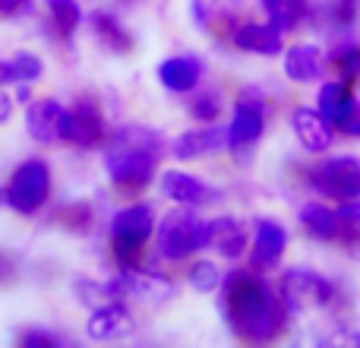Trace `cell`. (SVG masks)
Here are the masks:
<instances>
[{"instance_id":"obj_33","label":"cell","mask_w":360,"mask_h":348,"mask_svg":"<svg viewBox=\"0 0 360 348\" xmlns=\"http://www.w3.org/2000/svg\"><path fill=\"white\" fill-rule=\"evenodd\" d=\"M25 6H32V0H0V16H19Z\"/></svg>"},{"instance_id":"obj_34","label":"cell","mask_w":360,"mask_h":348,"mask_svg":"<svg viewBox=\"0 0 360 348\" xmlns=\"http://www.w3.org/2000/svg\"><path fill=\"white\" fill-rule=\"evenodd\" d=\"M22 345H57L54 336H48V333H25L22 336Z\"/></svg>"},{"instance_id":"obj_31","label":"cell","mask_w":360,"mask_h":348,"mask_svg":"<svg viewBox=\"0 0 360 348\" xmlns=\"http://www.w3.org/2000/svg\"><path fill=\"white\" fill-rule=\"evenodd\" d=\"M338 218H342V228L360 231V197L345 199V206L338 209Z\"/></svg>"},{"instance_id":"obj_16","label":"cell","mask_w":360,"mask_h":348,"mask_svg":"<svg viewBox=\"0 0 360 348\" xmlns=\"http://www.w3.org/2000/svg\"><path fill=\"white\" fill-rule=\"evenodd\" d=\"M158 80L168 92H193L202 80V61L193 54H180V57H168V61L158 67Z\"/></svg>"},{"instance_id":"obj_28","label":"cell","mask_w":360,"mask_h":348,"mask_svg":"<svg viewBox=\"0 0 360 348\" xmlns=\"http://www.w3.org/2000/svg\"><path fill=\"white\" fill-rule=\"evenodd\" d=\"M332 124L345 133V137H360V101L357 99H348L345 108L332 118Z\"/></svg>"},{"instance_id":"obj_24","label":"cell","mask_w":360,"mask_h":348,"mask_svg":"<svg viewBox=\"0 0 360 348\" xmlns=\"http://www.w3.org/2000/svg\"><path fill=\"white\" fill-rule=\"evenodd\" d=\"M48 6H51V13H54V29L60 32L63 38H70L82 19L79 4H76V0H48Z\"/></svg>"},{"instance_id":"obj_12","label":"cell","mask_w":360,"mask_h":348,"mask_svg":"<svg viewBox=\"0 0 360 348\" xmlns=\"http://www.w3.org/2000/svg\"><path fill=\"white\" fill-rule=\"evenodd\" d=\"M130 330H133L130 311H127L120 301H108V304L95 307L92 317H89V323H86L89 339H95V342H114V339H124V336H130Z\"/></svg>"},{"instance_id":"obj_4","label":"cell","mask_w":360,"mask_h":348,"mask_svg":"<svg viewBox=\"0 0 360 348\" xmlns=\"http://www.w3.org/2000/svg\"><path fill=\"white\" fill-rule=\"evenodd\" d=\"M155 231V212L152 206L136 203V206H127L114 216L111 222V244H114V260L120 263V269H130L136 266L139 254H143L146 241L152 237Z\"/></svg>"},{"instance_id":"obj_36","label":"cell","mask_w":360,"mask_h":348,"mask_svg":"<svg viewBox=\"0 0 360 348\" xmlns=\"http://www.w3.org/2000/svg\"><path fill=\"white\" fill-rule=\"evenodd\" d=\"M13 114V99L6 92H0V124H6Z\"/></svg>"},{"instance_id":"obj_1","label":"cell","mask_w":360,"mask_h":348,"mask_svg":"<svg viewBox=\"0 0 360 348\" xmlns=\"http://www.w3.org/2000/svg\"><path fill=\"white\" fill-rule=\"evenodd\" d=\"M224 307H228V323L234 326V333L250 342H269L285 330V301L272 292L266 279L253 273L237 269L228 275Z\"/></svg>"},{"instance_id":"obj_9","label":"cell","mask_w":360,"mask_h":348,"mask_svg":"<svg viewBox=\"0 0 360 348\" xmlns=\"http://www.w3.org/2000/svg\"><path fill=\"white\" fill-rule=\"evenodd\" d=\"M105 137V124H101V111L92 99H76V105L67 111V124H63V143L92 149Z\"/></svg>"},{"instance_id":"obj_32","label":"cell","mask_w":360,"mask_h":348,"mask_svg":"<svg viewBox=\"0 0 360 348\" xmlns=\"http://www.w3.org/2000/svg\"><path fill=\"white\" fill-rule=\"evenodd\" d=\"M357 16V0H335V19L338 23H351Z\"/></svg>"},{"instance_id":"obj_14","label":"cell","mask_w":360,"mask_h":348,"mask_svg":"<svg viewBox=\"0 0 360 348\" xmlns=\"http://www.w3.org/2000/svg\"><path fill=\"white\" fill-rule=\"evenodd\" d=\"M291 124H294V133H297L300 146L307 152H326L332 146V127H329V118L316 108H294L291 114Z\"/></svg>"},{"instance_id":"obj_29","label":"cell","mask_w":360,"mask_h":348,"mask_svg":"<svg viewBox=\"0 0 360 348\" xmlns=\"http://www.w3.org/2000/svg\"><path fill=\"white\" fill-rule=\"evenodd\" d=\"M190 282H193V288H196V292H212V288H218V282H221V269H218L215 263L202 260V263H196V266H193Z\"/></svg>"},{"instance_id":"obj_19","label":"cell","mask_w":360,"mask_h":348,"mask_svg":"<svg viewBox=\"0 0 360 348\" xmlns=\"http://www.w3.org/2000/svg\"><path fill=\"white\" fill-rule=\"evenodd\" d=\"M285 73L294 82H313L323 76V51L316 44H294L285 54Z\"/></svg>"},{"instance_id":"obj_6","label":"cell","mask_w":360,"mask_h":348,"mask_svg":"<svg viewBox=\"0 0 360 348\" xmlns=\"http://www.w3.org/2000/svg\"><path fill=\"white\" fill-rule=\"evenodd\" d=\"M307 184L316 193L332 199H354L360 197V162L354 156H338L329 159V162L316 165L310 174H307Z\"/></svg>"},{"instance_id":"obj_20","label":"cell","mask_w":360,"mask_h":348,"mask_svg":"<svg viewBox=\"0 0 360 348\" xmlns=\"http://www.w3.org/2000/svg\"><path fill=\"white\" fill-rule=\"evenodd\" d=\"M209 247H215L221 256H240L247 247V231L237 218L224 216V218H212L209 222Z\"/></svg>"},{"instance_id":"obj_21","label":"cell","mask_w":360,"mask_h":348,"mask_svg":"<svg viewBox=\"0 0 360 348\" xmlns=\"http://www.w3.org/2000/svg\"><path fill=\"white\" fill-rule=\"evenodd\" d=\"M300 225H304V231L310 237H316V241H335L345 231L338 212H332L329 206H323V203H307L304 209H300Z\"/></svg>"},{"instance_id":"obj_27","label":"cell","mask_w":360,"mask_h":348,"mask_svg":"<svg viewBox=\"0 0 360 348\" xmlns=\"http://www.w3.org/2000/svg\"><path fill=\"white\" fill-rule=\"evenodd\" d=\"M190 114L196 120H202V124L218 120V114H221V95L218 92H199L196 99H193V105H190Z\"/></svg>"},{"instance_id":"obj_39","label":"cell","mask_w":360,"mask_h":348,"mask_svg":"<svg viewBox=\"0 0 360 348\" xmlns=\"http://www.w3.org/2000/svg\"><path fill=\"white\" fill-rule=\"evenodd\" d=\"M6 82H13V73H10V61H0V89L6 86Z\"/></svg>"},{"instance_id":"obj_37","label":"cell","mask_w":360,"mask_h":348,"mask_svg":"<svg viewBox=\"0 0 360 348\" xmlns=\"http://www.w3.org/2000/svg\"><path fill=\"white\" fill-rule=\"evenodd\" d=\"M329 342H351V345H360V336L357 333H338V336H329Z\"/></svg>"},{"instance_id":"obj_35","label":"cell","mask_w":360,"mask_h":348,"mask_svg":"<svg viewBox=\"0 0 360 348\" xmlns=\"http://www.w3.org/2000/svg\"><path fill=\"white\" fill-rule=\"evenodd\" d=\"M193 16H196V25H199V29H205V23H209V13H205V4H202V0H193Z\"/></svg>"},{"instance_id":"obj_26","label":"cell","mask_w":360,"mask_h":348,"mask_svg":"<svg viewBox=\"0 0 360 348\" xmlns=\"http://www.w3.org/2000/svg\"><path fill=\"white\" fill-rule=\"evenodd\" d=\"M41 70H44L41 57L29 54V51H22V54H16L10 61V73H13L16 82H35L38 76H41Z\"/></svg>"},{"instance_id":"obj_13","label":"cell","mask_w":360,"mask_h":348,"mask_svg":"<svg viewBox=\"0 0 360 348\" xmlns=\"http://www.w3.org/2000/svg\"><path fill=\"white\" fill-rule=\"evenodd\" d=\"M228 149V130L215 124L196 127V130H186L177 137L174 143V156L180 162H190V159H202V156H215V152Z\"/></svg>"},{"instance_id":"obj_25","label":"cell","mask_w":360,"mask_h":348,"mask_svg":"<svg viewBox=\"0 0 360 348\" xmlns=\"http://www.w3.org/2000/svg\"><path fill=\"white\" fill-rule=\"evenodd\" d=\"M348 99H351V95H348V86H345V82H338V80L323 82V89H319V111L332 120L345 108V101H348Z\"/></svg>"},{"instance_id":"obj_15","label":"cell","mask_w":360,"mask_h":348,"mask_svg":"<svg viewBox=\"0 0 360 348\" xmlns=\"http://www.w3.org/2000/svg\"><path fill=\"white\" fill-rule=\"evenodd\" d=\"M120 279H124V292L143 301V304H165V301L174 298V282L165 279V275L139 273L136 266H130L120 273Z\"/></svg>"},{"instance_id":"obj_38","label":"cell","mask_w":360,"mask_h":348,"mask_svg":"<svg viewBox=\"0 0 360 348\" xmlns=\"http://www.w3.org/2000/svg\"><path fill=\"white\" fill-rule=\"evenodd\" d=\"M29 99H32V89H29V82H19V89H16V101H22V105H29Z\"/></svg>"},{"instance_id":"obj_30","label":"cell","mask_w":360,"mask_h":348,"mask_svg":"<svg viewBox=\"0 0 360 348\" xmlns=\"http://www.w3.org/2000/svg\"><path fill=\"white\" fill-rule=\"evenodd\" d=\"M335 63H338V70L345 73V80H360V48H357V44L338 51Z\"/></svg>"},{"instance_id":"obj_10","label":"cell","mask_w":360,"mask_h":348,"mask_svg":"<svg viewBox=\"0 0 360 348\" xmlns=\"http://www.w3.org/2000/svg\"><path fill=\"white\" fill-rule=\"evenodd\" d=\"M162 193L171 199V203L190 206V209H196V206L218 203V199H221V193H218L215 187L202 184L199 178H193V174H186V171H165Z\"/></svg>"},{"instance_id":"obj_5","label":"cell","mask_w":360,"mask_h":348,"mask_svg":"<svg viewBox=\"0 0 360 348\" xmlns=\"http://www.w3.org/2000/svg\"><path fill=\"white\" fill-rule=\"evenodd\" d=\"M51 197V168L44 159H25L16 171H13L6 190H0V199L13 206L22 216L38 212Z\"/></svg>"},{"instance_id":"obj_8","label":"cell","mask_w":360,"mask_h":348,"mask_svg":"<svg viewBox=\"0 0 360 348\" xmlns=\"http://www.w3.org/2000/svg\"><path fill=\"white\" fill-rule=\"evenodd\" d=\"M266 130V105H262L259 92L247 89L240 99L234 101V114H231L228 127V146L231 149H247Z\"/></svg>"},{"instance_id":"obj_17","label":"cell","mask_w":360,"mask_h":348,"mask_svg":"<svg viewBox=\"0 0 360 348\" xmlns=\"http://www.w3.org/2000/svg\"><path fill=\"white\" fill-rule=\"evenodd\" d=\"M234 44L247 54H262V57H278L281 54V32L272 23H243L234 32Z\"/></svg>"},{"instance_id":"obj_22","label":"cell","mask_w":360,"mask_h":348,"mask_svg":"<svg viewBox=\"0 0 360 348\" xmlns=\"http://www.w3.org/2000/svg\"><path fill=\"white\" fill-rule=\"evenodd\" d=\"M262 6H266L269 19H272V25L278 32L297 29V23L307 13V0H262Z\"/></svg>"},{"instance_id":"obj_23","label":"cell","mask_w":360,"mask_h":348,"mask_svg":"<svg viewBox=\"0 0 360 348\" xmlns=\"http://www.w3.org/2000/svg\"><path fill=\"white\" fill-rule=\"evenodd\" d=\"M92 23H95V32H98V38H101V42H105L111 51L124 54V51H130V48H133L130 35H127V29L120 25V19H117V16H111V13H95Z\"/></svg>"},{"instance_id":"obj_3","label":"cell","mask_w":360,"mask_h":348,"mask_svg":"<svg viewBox=\"0 0 360 348\" xmlns=\"http://www.w3.org/2000/svg\"><path fill=\"white\" fill-rule=\"evenodd\" d=\"M205 247H209V222L196 212H190V206H180L177 212L162 218V225H158V254L165 260L180 263Z\"/></svg>"},{"instance_id":"obj_11","label":"cell","mask_w":360,"mask_h":348,"mask_svg":"<svg viewBox=\"0 0 360 348\" xmlns=\"http://www.w3.org/2000/svg\"><path fill=\"white\" fill-rule=\"evenodd\" d=\"M63 124H67V108L54 99L35 101V105H29V111H25V130H29L32 139H38V143L63 139Z\"/></svg>"},{"instance_id":"obj_18","label":"cell","mask_w":360,"mask_h":348,"mask_svg":"<svg viewBox=\"0 0 360 348\" xmlns=\"http://www.w3.org/2000/svg\"><path fill=\"white\" fill-rule=\"evenodd\" d=\"M288 247V231L272 218H259L256 222V247H253V266L256 269H272L281 260Z\"/></svg>"},{"instance_id":"obj_7","label":"cell","mask_w":360,"mask_h":348,"mask_svg":"<svg viewBox=\"0 0 360 348\" xmlns=\"http://www.w3.org/2000/svg\"><path fill=\"white\" fill-rule=\"evenodd\" d=\"M281 301L291 313L307 307H326L332 301V285L313 269H288L281 275Z\"/></svg>"},{"instance_id":"obj_2","label":"cell","mask_w":360,"mask_h":348,"mask_svg":"<svg viewBox=\"0 0 360 348\" xmlns=\"http://www.w3.org/2000/svg\"><path fill=\"white\" fill-rule=\"evenodd\" d=\"M158 156H162V133L149 130V127H124L108 143V178L124 190H139L155 174Z\"/></svg>"}]
</instances>
